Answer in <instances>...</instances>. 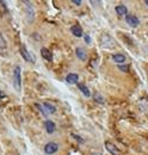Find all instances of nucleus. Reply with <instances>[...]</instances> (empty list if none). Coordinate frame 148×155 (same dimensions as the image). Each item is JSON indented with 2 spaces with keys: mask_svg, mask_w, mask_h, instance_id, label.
<instances>
[{
  "mask_svg": "<svg viewBox=\"0 0 148 155\" xmlns=\"http://www.w3.org/2000/svg\"><path fill=\"white\" fill-rule=\"evenodd\" d=\"M20 55L23 56V58L28 62H34V58L31 56V54L28 51V49L25 48V45H22L20 47Z\"/></svg>",
  "mask_w": 148,
  "mask_h": 155,
  "instance_id": "6",
  "label": "nucleus"
},
{
  "mask_svg": "<svg viewBox=\"0 0 148 155\" xmlns=\"http://www.w3.org/2000/svg\"><path fill=\"white\" fill-rule=\"evenodd\" d=\"M105 148H106V150L110 153L111 155H121V152H119V149L113 144V143H111L109 141H106L105 143Z\"/></svg>",
  "mask_w": 148,
  "mask_h": 155,
  "instance_id": "4",
  "label": "nucleus"
},
{
  "mask_svg": "<svg viewBox=\"0 0 148 155\" xmlns=\"http://www.w3.org/2000/svg\"><path fill=\"white\" fill-rule=\"evenodd\" d=\"M36 107L38 109V110H39V111H41V112H42V114H43V115H44V116H47V112H45V110H44V109H43V107H42L39 104H36Z\"/></svg>",
  "mask_w": 148,
  "mask_h": 155,
  "instance_id": "21",
  "label": "nucleus"
},
{
  "mask_svg": "<svg viewBox=\"0 0 148 155\" xmlns=\"http://www.w3.org/2000/svg\"><path fill=\"white\" fill-rule=\"evenodd\" d=\"M76 86H78V88L82 92V94H84L85 97H91V92H90V90H89L84 84H76Z\"/></svg>",
  "mask_w": 148,
  "mask_h": 155,
  "instance_id": "15",
  "label": "nucleus"
},
{
  "mask_svg": "<svg viewBox=\"0 0 148 155\" xmlns=\"http://www.w3.org/2000/svg\"><path fill=\"white\" fill-rule=\"evenodd\" d=\"M93 99H94L97 103H100V104H104V101H105V100H104V98L102 97L99 93H96V94L93 96Z\"/></svg>",
  "mask_w": 148,
  "mask_h": 155,
  "instance_id": "18",
  "label": "nucleus"
},
{
  "mask_svg": "<svg viewBox=\"0 0 148 155\" xmlns=\"http://www.w3.org/2000/svg\"><path fill=\"white\" fill-rule=\"evenodd\" d=\"M72 2L75 4V5H81V1H80V0H73Z\"/></svg>",
  "mask_w": 148,
  "mask_h": 155,
  "instance_id": "24",
  "label": "nucleus"
},
{
  "mask_svg": "<svg viewBox=\"0 0 148 155\" xmlns=\"http://www.w3.org/2000/svg\"><path fill=\"white\" fill-rule=\"evenodd\" d=\"M126 20H127V23L129 24L130 26H137V25L140 24L139 18H137L136 16H133V15H128V16H126Z\"/></svg>",
  "mask_w": 148,
  "mask_h": 155,
  "instance_id": "7",
  "label": "nucleus"
},
{
  "mask_svg": "<svg viewBox=\"0 0 148 155\" xmlns=\"http://www.w3.org/2000/svg\"><path fill=\"white\" fill-rule=\"evenodd\" d=\"M145 4H146V5L148 6V0H146V1H145Z\"/></svg>",
  "mask_w": 148,
  "mask_h": 155,
  "instance_id": "25",
  "label": "nucleus"
},
{
  "mask_svg": "<svg viewBox=\"0 0 148 155\" xmlns=\"http://www.w3.org/2000/svg\"><path fill=\"white\" fill-rule=\"evenodd\" d=\"M75 54H76L78 58H80L81 61H86V60H87V54H86L85 49H82V48H80V47L75 49Z\"/></svg>",
  "mask_w": 148,
  "mask_h": 155,
  "instance_id": "11",
  "label": "nucleus"
},
{
  "mask_svg": "<svg viewBox=\"0 0 148 155\" xmlns=\"http://www.w3.org/2000/svg\"><path fill=\"white\" fill-rule=\"evenodd\" d=\"M41 55L42 58H45L47 61H52L53 60V54L48 48H41Z\"/></svg>",
  "mask_w": 148,
  "mask_h": 155,
  "instance_id": "9",
  "label": "nucleus"
},
{
  "mask_svg": "<svg viewBox=\"0 0 148 155\" xmlns=\"http://www.w3.org/2000/svg\"><path fill=\"white\" fill-rule=\"evenodd\" d=\"M78 80H79V75L78 74H74V73H71L66 77V81L68 84H78Z\"/></svg>",
  "mask_w": 148,
  "mask_h": 155,
  "instance_id": "14",
  "label": "nucleus"
},
{
  "mask_svg": "<svg viewBox=\"0 0 148 155\" xmlns=\"http://www.w3.org/2000/svg\"><path fill=\"white\" fill-rule=\"evenodd\" d=\"M6 53H7V44L4 36L0 34V55H6Z\"/></svg>",
  "mask_w": 148,
  "mask_h": 155,
  "instance_id": "10",
  "label": "nucleus"
},
{
  "mask_svg": "<svg viewBox=\"0 0 148 155\" xmlns=\"http://www.w3.org/2000/svg\"><path fill=\"white\" fill-rule=\"evenodd\" d=\"M44 127H45V130H47L48 134H53L56 130L55 123L52 122V120H45V122H44Z\"/></svg>",
  "mask_w": 148,
  "mask_h": 155,
  "instance_id": "8",
  "label": "nucleus"
},
{
  "mask_svg": "<svg viewBox=\"0 0 148 155\" xmlns=\"http://www.w3.org/2000/svg\"><path fill=\"white\" fill-rule=\"evenodd\" d=\"M112 60L116 63H123V62H126V56L123 54H113L112 55Z\"/></svg>",
  "mask_w": 148,
  "mask_h": 155,
  "instance_id": "16",
  "label": "nucleus"
},
{
  "mask_svg": "<svg viewBox=\"0 0 148 155\" xmlns=\"http://www.w3.org/2000/svg\"><path fill=\"white\" fill-rule=\"evenodd\" d=\"M23 4L25 5V11H26L29 21H31V20L34 19V7H32L30 1H23Z\"/></svg>",
  "mask_w": 148,
  "mask_h": 155,
  "instance_id": "5",
  "label": "nucleus"
},
{
  "mask_svg": "<svg viewBox=\"0 0 148 155\" xmlns=\"http://www.w3.org/2000/svg\"><path fill=\"white\" fill-rule=\"evenodd\" d=\"M4 98H6V94L2 91H0V99H4Z\"/></svg>",
  "mask_w": 148,
  "mask_h": 155,
  "instance_id": "23",
  "label": "nucleus"
},
{
  "mask_svg": "<svg viewBox=\"0 0 148 155\" xmlns=\"http://www.w3.org/2000/svg\"><path fill=\"white\" fill-rule=\"evenodd\" d=\"M71 32L73 34L75 37H81V36H84V35H82V29L80 28V25H73V26L71 28Z\"/></svg>",
  "mask_w": 148,
  "mask_h": 155,
  "instance_id": "12",
  "label": "nucleus"
},
{
  "mask_svg": "<svg viewBox=\"0 0 148 155\" xmlns=\"http://www.w3.org/2000/svg\"><path fill=\"white\" fill-rule=\"evenodd\" d=\"M59 150V144L55 142H49L44 146V153L48 155H53L55 154L56 152Z\"/></svg>",
  "mask_w": 148,
  "mask_h": 155,
  "instance_id": "3",
  "label": "nucleus"
},
{
  "mask_svg": "<svg viewBox=\"0 0 148 155\" xmlns=\"http://www.w3.org/2000/svg\"><path fill=\"white\" fill-rule=\"evenodd\" d=\"M115 10H116L118 16H127L128 15V8L124 5H118V6H116Z\"/></svg>",
  "mask_w": 148,
  "mask_h": 155,
  "instance_id": "13",
  "label": "nucleus"
},
{
  "mask_svg": "<svg viewBox=\"0 0 148 155\" xmlns=\"http://www.w3.org/2000/svg\"><path fill=\"white\" fill-rule=\"evenodd\" d=\"M72 137H73V138H75V140H76L78 142H80V143H84V140H82V138H81L80 136L75 135V134H72Z\"/></svg>",
  "mask_w": 148,
  "mask_h": 155,
  "instance_id": "20",
  "label": "nucleus"
},
{
  "mask_svg": "<svg viewBox=\"0 0 148 155\" xmlns=\"http://www.w3.org/2000/svg\"><path fill=\"white\" fill-rule=\"evenodd\" d=\"M100 45L103 48H105V49H112V48L116 47V42H115V39L112 38L110 35H105L104 34L100 37Z\"/></svg>",
  "mask_w": 148,
  "mask_h": 155,
  "instance_id": "1",
  "label": "nucleus"
},
{
  "mask_svg": "<svg viewBox=\"0 0 148 155\" xmlns=\"http://www.w3.org/2000/svg\"><path fill=\"white\" fill-rule=\"evenodd\" d=\"M43 106L45 107V110L49 112V114H55L56 112V107L54 105H52V104H49L48 101H45V103H43Z\"/></svg>",
  "mask_w": 148,
  "mask_h": 155,
  "instance_id": "17",
  "label": "nucleus"
},
{
  "mask_svg": "<svg viewBox=\"0 0 148 155\" xmlns=\"http://www.w3.org/2000/svg\"><path fill=\"white\" fill-rule=\"evenodd\" d=\"M118 69H121L122 72H128L129 71V66H118Z\"/></svg>",
  "mask_w": 148,
  "mask_h": 155,
  "instance_id": "19",
  "label": "nucleus"
},
{
  "mask_svg": "<svg viewBox=\"0 0 148 155\" xmlns=\"http://www.w3.org/2000/svg\"><path fill=\"white\" fill-rule=\"evenodd\" d=\"M13 86L18 92L22 88V78H20V67L19 66H16V68L13 71Z\"/></svg>",
  "mask_w": 148,
  "mask_h": 155,
  "instance_id": "2",
  "label": "nucleus"
},
{
  "mask_svg": "<svg viewBox=\"0 0 148 155\" xmlns=\"http://www.w3.org/2000/svg\"><path fill=\"white\" fill-rule=\"evenodd\" d=\"M85 41H86V43H91V38L87 35H85Z\"/></svg>",
  "mask_w": 148,
  "mask_h": 155,
  "instance_id": "22",
  "label": "nucleus"
}]
</instances>
